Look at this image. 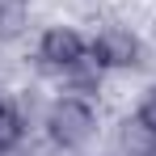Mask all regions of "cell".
Wrapping results in <instances>:
<instances>
[{
  "label": "cell",
  "mask_w": 156,
  "mask_h": 156,
  "mask_svg": "<svg viewBox=\"0 0 156 156\" xmlns=\"http://www.w3.org/2000/svg\"><path fill=\"white\" fill-rule=\"evenodd\" d=\"M110 156H114V152H110Z\"/></svg>",
  "instance_id": "10"
},
{
  "label": "cell",
  "mask_w": 156,
  "mask_h": 156,
  "mask_svg": "<svg viewBox=\"0 0 156 156\" xmlns=\"http://www.w3.org/2000/svg\"><path fill=\"white\" fill-rule=\"evenodd\" d=\"M42 135L59 156H80L97 139V105L80 93H59L42 110Z\"/></svg>",
  "instance_id": "1"
},
{
  "label": "cell",
  "mask_w": 156,
  "mask_h": 156,
  "mask_svg": "<svg viewBox=\"0 0 156 156\" xmlns=\"http://www.w3.org/2000/svg\"><path fill=\"white\" fill-rule=\"evenodd\" d=\"M89 55L101 72H139L148 63V47L139 30L127 21H105L89 34Z\"/></svg>",
  "instance_id": "3"
},
{
  "label": "cell",
  "mask_w": 156,
  "mask_h": 156,
  "mask_svg": "<svg viewBox=\"0 0 156 156\" xmlns=\"http://www.w3.org/2000/svg\"><path fill=\"white\" fill-rule=\"evenodd\" d=\"M135 118H139V122L156 135V80L144 89V93H139V101H135Z\"/></svg>",
  "instance_id": "8"
},
{
  "label": "cell",
  "mask_w": 156,
  "mask_h": 156,
  "mask_svg": "<svg viewBox=\"0 0 156 156\" xmlns=\"http://www.w3.org/2000/svg\"><path fill=\"white\" fill-rule=\"evenodd\" d=\"M114 156H156V135L135 114H127L114 127Z\"/></svg>",
  "instance_id": "5"
},
{
  "label": "cell",
  "mask_w": 156,
  "mask_h": 156,
  "mask_svg": "<svg viewBox=\"0 0 156 156\" xmlns=\"http://www.w3.org/2000/svg\"><path fill=\"white\" fill-rule=\"evenodd\" d=\"M101 80H105V72L93 63V55H89V59H84L80 68H72L59 84H63V93H80V97H89V101H93V97L101 93Z\"/></svg>",
  "instance_id": "6"
},
{
  "label": "cell",
  "mask_w": 156,
  "mask_h": 156,
  "mask_svg": "<svg viewBox=\"0 0 156 156\" xmlns=\"http://www.w3.org/2000/svg\"><path fill=\"white\" fill-rule=\"evenodd\" d=\"M152 34H156V17H152Z\"/></svg>",
  "instance_id": "9"
},
{
  "label": "cell",
  "mask_w": 156,
  "mask_h": 156,
  "mask_svg": "<svg viewBox=\"0 0 156 156\" xmlns=\"http://www.w3.org/2000/svg\"><path fill=\"white\" fill-rule=\"evenodd\" d=\"M30 139V114L17 97H0V156H17Z\"/></svg>",
  "instance_id": "4"
},
{
  "label": "cell",
  "mask_w": 156,
  "mask_h": 156,
  "mask_svg": "<svg viewBox=\"0 0 156 156\" xmlns=\"http://www.w3.org/2000/svg\"><path fill=\"white\" fill-rule=\"evenodd\" d=\"M89 59V34L72 21H51V26L38 30L34 38V68L47 72V76L63 80L72 68H80Z\"/></svg>",
  "instance_id": "2"
},
{
  "label": "cell",
  "mask_w": 156,
  "mask_h": 156,
  "mask_svg": "<svg viewBox=\"0 0 156 156\" xmlns=\"http://www.w3.org/2000/svg\"><path fill=\"white\" fill-rule=\"evenodd\" d=\"M30 26V0H0V47L17 42Z\"/></svg>",
  "instance_id": "7"
}]
</instances>
